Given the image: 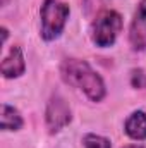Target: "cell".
Returning <instances> with one entry per match:
<instances>
[{"label": "cell", "mask_w": 146, "mask_h": 148, "mask_svg": "<svg viewBox=\"0 0 146 148\" xmlns=\"http://www.w3.org/2000/svg\"><path fill=\"white\" fill-rule=\"evenodd\" d=\"M60 74L64 81L71 86H76L86 93L93 102H100L105 97V83L102 76L95 73L86 60L81 59H65L60 66Z\"/></svg>", "instance_id": "6da1fadb"}, {"label": "cell", "mask_w": 146, "mask_h": 148, "mask_svg": "<svg viewBox=\"0 0 146 148\" xmlns=\"http://www.w3.org/2000/svg\"><path fill=\"white\" fill-rule=\"evenodd\" d=\"M69 5L60 0H45L40 10L41 16V38L52 41L60 36L64 31L65 21L69 17Z\"/></svg>", "instance_id": "7a4b0ae2"}, {"label": "cell", "mask_w": 146, "mask_h": 148, "mask_svg": "<svg viewBox=\"0 0 146 148\" xmlns=\"http://www.w3.org/2000/svg\"><path fill=\"white\" fill-rule=\"evenodd\" d=\"M122 29V17L115 10H103L96 16L91 26V38L93 43L100 48H107L115 43Z\"/></svg>", "instance_id": "3957f363"}, {"label": "cell", "mask_w": 146, "mask_h": 148, "mask_svg": "<svg viewBox=\"0 0 146 148\" xmlns=\"http://www.w3.org/2000/svg\"><path fill=\"white\" fill-rule=\"evenodd\" d=\"M45 119H46V127L50 129V133H57L71 122V119H72L71 107L67 105L64 97L55 93L50 98V102L46 105V112H45Z\"/></svg>", "instance_id": "277c9868"}, {"label": "cell", "mask_w": 146, "mask_h": 148, "mask_svg": "<svg viewBox=\"0 0 146 148\" xmlns=\"http://www.w3.org/2000/svg\"><path fill=\"white\" fill-rule=\"evenodd\" d=\"M129 41L134 50H146V0H141L129 31Z\"/></svg>", "instance_id": "5b68a950"}, {"label": "cell", "mask_w": 146, "mask_h": 148, "mask_svg": "<svg viewBox=\"0 0 146 148\" xmlns=\"http://www.w3.org/2000/svg\"><path fill=\"white\" fill-rule=\"evenodd\" d=\"M0 71L5 77H19L21 74H24L26 71V62H24V55H23V50L19 47H12L9 55L2 60V66H0Z\"/></svg>", "instance_id": "8992f818"}, {"label": "cell", "mask_w": 146, "mask_h": 148, "mask_svg": "<svg viewBox=\"0 0 146 148\" xmlns=\"http://www.w3.org/2000/svg\"><path fill=\"white\" fill-rule=\"evenodd\" d=\"M126 133L132 140H146V114L143 110L132 112L126 121Z\"/></svg>", "instance_id": "52a82bcc"}, {"label": "cell", "mask_w": 146, "mask_h": 148, "mask_svg": "<svg viewBox=\"0 0 146 148\" xmlns=\"http://www.w3.org/2000/svg\"><path fill=\"white\" fill-rule=\"evenodd\" d=\"M0 119H2V129L3 131H17L23 127V117H21L19 110H16L14 107H10L7 103L2 105Z\"/></svg>", "instance_id": "ba28073f"}, {"label": "cell", "mask_w": 146, "mask_h": 148, "mask_svg": "<svg viewBox=\"0 0 146 148\" xmlns=\"http://www.w3.org/2000/svg\"><path fill=\"white\" fill-rule=\"evenodd\" d=\"M83 145L84 148H112L110 140L98 136V134H86L83 138Z\"/></svg>", "instance_id": "9c48e42d"}, {"label": "cell", "mask_w": 146, "mask_h": 148, "mask_svg": "<svg viewBox=\"0 0 146 148\" xmlns=\"http://www.w3.org/2000/svg\"><path fill=\"white\" fill-rule=\"evenodd\" d=\"M124 148H143L141 145H127V147H124Z\"/></svg>", "instance_id": "30bf717a"}]
</instances>
